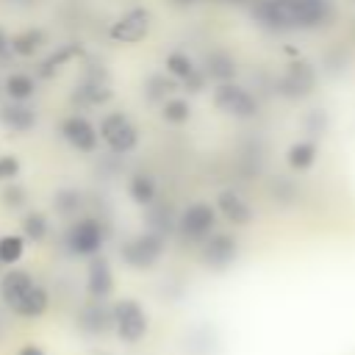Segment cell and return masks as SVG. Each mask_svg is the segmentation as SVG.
I'll use <instances>...</instances> for the list:
<instances>
[{
  "label": "cell",
  "mask_w": 355,
  "mask_h": 355,
  "mask_svg": "<svg viewBox=\"0 0 355 355\" xmlns=\"http://www.w3.org/2000/svg\"><path fill=\"white\" fill-rule=\"evenodd\" d=\"M161 119L169 125H186L191 119V105L183 97H166L161 103Z\"/></svg>",
  "instance_id": "27"
},
{
  "label": "cell",
  "mask_w": 355,
  "mask_h": 355,
  "mask_svg": "<svg viewBox=\"0 0 355 355\" xmlns=\"http://www.w3.org/2000/svg\"><path fill=\"white\" fill-rule=\"evenodd\" d=\"M150 33V11L141 6L128 8L122 17H116V22H111L108 36L119 44H136Z\"/></svg>",
  "instance_id": "10"
},
{
  "label": "cell",
  "mask_w": 355,
  "mask_h": 355,
  "mask_svg": "<svg viewBox=\"0 0 355 355\" xmlns=\"http://www.w3.org/2000/svg\"><path fill=\"white\" fill-rule=\"evenodd\" d=\"M0 122H3V128H6L8 133L22 136V133H28V130L36 128L39 116H36V111H33L31 105H25V103H8V105L0 108Z\"/></svg>",
  "instance_id": "17"
},
{
  "label": "cell",
  "mask_w": 355,
  "mask_h": 355,
  "mask_svg": "<svg viewBox=\"0 0 355 355\" xmlns=\"http://www.w3.org/2000/svg\"><path fill=\"white\" fill-rule=\"evenodd\" d=\"M97 133H100V139L108 144V150L116 153V155H128V153H133L136 144H139V130H136V125L130 122V116L122 114V111L105 114Z\"/></svg>",
  "instance_id": "5"
},
{
  "label": "cell",
  "mask_w": 355,
  "mask_h": 355,
  "mask_svg": "<svg viewBox=\"0 0 355 355\" xmlns=\"http://www.w3.org/2000/svg\"><path fill=\"white\" fill-rule=\"evenodd\" d=\"M214 225H216V208L211 202H191L180 211L175 227L180 233L183 241H205L211 233H214Z\"/></svg>",
  "instance_id": "6"
},
{
  "label": "cell",
  "mask_w": 355,
  "mask_h": 355,
  "mask_svg": "<svg viewBox=\"0 0 355 355\" xmlns=\"http://www.w3.org/2000/svg\"><path fill=\"white\" fill-rule=\"evenodd\" d=\"M0 333H3V324H0Z\"/></svg>",
  "instance_id": "39"
},
{
  "label": "cell",
  "mask_w": 355,
  "mask_h": 355,
  "mask_svg": "<svg viewBox=\"0 0 355 355\" xmlns=\"http://www.w3.org/2000/svg\"><path fill=\"white\" fill-rule=\"evenodd\" d=\"M47 233H50V222H47V216L42 211H28L22 216V236L28 241H44Z\"/></svg>",
  "instance_id": "29"
},
{
  "label": "cell",
  "mask_w": 355,
  "mask_h": 355,
  "mask_svg": "<svg viewBox=\"0 0 355 355\" xmlns=\"http://www.w3.org/2000/svg\"><path fill=\"white\" fill-rule=\"evenodd\" d=\"M83 50H80V44H61L58 50H53L44 61H42V67H39V75L42 78H53L55 72H61L64 69V64H69L72 58H78Z\"/></svg>",
  "instance_id": "24"
},
{
  "label": "cell",
  "mask_w": 355,
  "mask_h": 355,
  "mask_svg": "<svg viewBox=\"0 0 355 355\" xmlns=\"http://www.w3.org/2000/svg\"><path fill=\"white\" fill-rule=\"evenodd\" d=\"M114 291V272L105 255H92L86 266V294L92 300H105Z\"/></svg>",
  "instance_id": "14"
},
{
  "label": "cell",
  "mask_w": 355,
  "mask_h": 355,
  "mask_svg": "<svg viewBox=\"0 0 355 355\" xmlns=\"http://www.w3.org/2000/svg\"><path fill=\"white\" fill-rule=\"evenodd\" d=\"M78 327L89 336H103V333L114 330V313L105 305V300H89L78 311Z\"/></svg>",
  "instance_id": "15"
},
{
  "label": "cell",
  "mask_w": 355,
  "mask_h": 355,
  "mask_svg": "<svg viewBox=\"0 0 355 355\" xmlns=\"http://www.w3.org/2000/svg\"><path fill=\"white\" fill-rule=\"evenodd\" d=\"M47 44V36L42 28H22L11 36V53L14 55H22V58H31L36 55L42 47Z\"/></svg>",
  "instance_id": "22"
},
{
  "label": "cell",
  "mask_w": 355,
  "mask_h": 355,
  "mask_svg": "<svg viewBox=\"0 0 355 355\" xmlns=\"http://www.w3.org/2000/svg\"><path fill=\"white\" fill-rule=\"evenodd\" d=\"M111 313H114V333H116L122 341L136 344V341H141V338L147 336L150 322H147V311L141 308L139 300L122 297V300H116V302L111 305Z\"/></svg>",
  "instance_id": "4"
},
{
  "label": "cell",
  "mask_w": 355,
  "mask_h": 355,
  "mask_svg": "<svg viewBox=\"0 0 355 355\" xmlns=\"http://www.w3.org/2000/svg\"><path fill=\"white\" fill-rule=\"evenodd\" d=\"M3 89H6V94H8L11 103H25V100L33 97L36 80H33V75H28V72H11V75L6 78V83H3Z\"/></svg>",
  "instance_id": "25"
},
{
  "label": "cell",
  "mask_w": 355,
  "mask_h": 355,
  "mask_svg": "<svg viewBox=\"0 0 355 355\" xmlns=\"http://www.w3.org/2000/svg\"><path fill=\"white\" fill-rule=\"evenodd\" d=\"M324 128H327V116H324V111L313 108V111L305 116V130L311 133V139H316V136L324 133Z\"/></svg>",
  "instance_id": "33"
},
{
  "label": "cell",
  "mask_w": 355,
  "mask_h": 355,
  "mask_svg": "<svg viewBox=\"0 0 355 355\" xmlns=\"http://www.w3.org/2000/svg\"><path fill=\"white\" fill-rule=\"evenodd\" d=\"M19 175V158L17 155H0V183H11Z\"/></svg>",
  "instance_id": "34"
},
{
  "label": "cell",
  "mask_w": 355,
  "mask_h": 355,
  "mask_svg": "<svg viewBox=\"0 0 355 355\" xmlns=\"http://www.w3.org/2000/svg\"><path fill=\"white\" fill-rule=\"evenodd\" d=\"M175 89H178L175 78H166V75H150L147 83H144V97H147L150 103H164Z\"/></svg>",
  "instance_id": "31"
},
{
  "label": "cell",
  "mask_w": 355,
  "mask_h": 355,
  "mask_svg": "<svg viewBox=\"0 0 355 355\" xmlns=\"http://www.w3.org/2000/svg\"><path fill=\"white\" fill-rule=\"evenodd\" d=\"M58 133H61V139H64L72 150L86 153V155L94 153L97 144H100L97 128H94L83 114H67V116L61 119V125H58Z\"/></svg>",
  "instance_id": "9"
},
{
  "label": "cell",
  "mask_w": 355,
  "mask_h": 355,
  "mask_svg": "<svg viewBox=\"0 0 355 355\" xmlns=\"http://www.w3.org/2000/svg\"><path fill=\"white\" fill-rule=\"evenodd\" d=\"M11 55H14V53H11V36L6 33V28H0V67L8 64Z\"/></svg>",
  "instance_id": "35"
},
{
  "label": "cell",
  "mask_w": 355,
  "mask_h": 355,
  "mask_svg": "<svg viewBox=\"0 0 355 355\" xmlns=\"http://www.w3.org/2000/svg\"><path fill=\"white\" fill-rule=\"evenodd\" d=\"M47 305H50L47 288L39 286V283H33V286L25 291V297H22L11 311H14L17 316H22V319H39V316L47 311Z\"/></svg>",
  "instance_id": "20"
},
{
  "label": "cell",
  "mask_w": 355,
  "mask_h": 355,
  "mask_svg": "<svg viewBox=\"0 0 355 355\" xmlns=\"http://www.w3.org/2000/svg\"><path fill=\"white\" fill-rule=\"evenodd\" d=\"M275 89L286 100H302V97H308L316 89V69L308 61H291L280 72Z\"/></svg>",
  "instance_id": "8"
},
{
  "label": "cell",
  "mask_w": 355,
  "mask_h": 355,
  "mask_svg": "<svg viewBox=\"0 0 355 355\" xmlns=\"http://www.w3.org/2000/svg\"><path fill=\"white\" fill-rule=\"evenodd\" d=\"M108 97H111V80H108L105 69H100V67L86 69L83 78L75 86V100L78 103H86V105H100Z\"/></svg>",
  "instance_id": "13"
},
{
  "label": "cell",
  "mask_w": 355,
  "mask_h": 355,
  "mask_svg": "<svg viewBox=\"0 0 355 355\" xmlns=\"http://www.w3.org/2000/svg\"><path fill=\"white\" fill-rule=\"evenodd\" d=\"M178 6H191V3H197V0H175Z\"/></svg>",
  "instance_id": "37"
},
{
  "label": "cell",
  "mask_w": 355,
  "mask_h": 355,
  "mask_svg": "<svg viewBox=\"0 0 355 355\" xmlns=\"http://www.w3.org/2000/svg\"><path fill=\"white\" fill-rule=\"evenodd\" d=\"M164 67H166L169 78H175V83H180L186 92H202V86H205V72H202V67H197L194 58L186 55L183 50H172V53L166 55Z\"/></svg>",
  "instance_id": "12"
},
{
  "label": "cell",
  "mask_w": 355,
  "mask_h": 355,
  "mask_svg": "<svg viewBox=\"0 0 355 355\" xmlns=\"http://www.w3.org/2000/svg\"><path fill=\"white\" fill-rule=\"evenodd\" d=\"M64 244L72 255L78 258H92L103 250L105 244V227L100 219L94 216H78L69 227H67V236H64Z\"/></svg>",
  "instance_id": "3"
},
{
  "label": "cell",
  "mask_w": 355,
  "mask_h": 355,
  "mask_svg": "<svg viewBox=\"0 0 355 355\" xmlns=\"http://www.w3.org/2000/svg\"><path fill=\"white\" fill-rule=\"evenodd\" d=\"M33 286V277H31V272H25V269H8L3 277H0V300L8 305V308H14L22 297H25V291Z\"/></svg>",
  "instance_id": "19"
},
{
  "label": "cell",
  "mask_w": 355,
  "mask_h": 355,
  "mask_svg": "<svg viewBox=\"0 0 355 355\" xmlns=\"http://www.w3.org/2000/svg\"><path fill=\"white\" fill-rule=\"evenodd\" d=\"M214 105L216 111H222L225 116H233V119H252L258 114V100L250 94V89L227 80V83H219L214 89Z\"/></svg>",
  "instance_id": "7"
},
{
  "label": "cell",
  "mask_w": 355,
  "mask_h": 355,
  "mask_svg": "<svg viewBox=\"0 0 355 355\" xmlns=\"http://www.w3.org/2000/svg\"><path fill=\"white\" fill-rule=\"evenodd\" d=\"M202 250H200V261L208 266V269H227L236 258H239V241L236 236L230 233H211L205 241H200Z\"/></svg>",
  "instance_id": "11"
},
{
  "label": "cell",
  "mask_w": 355,
  "mask_h": 355,
  "mask_svg": "<svg viewBox=\"0 0 355 355\" xmlns=\"http://www.w3.org/2000/svg\"><path fill=\"white\" fill-rule=\"evenodd\" d=\"M0 200H3V205L6 208H11V211H17V208H22L25 202H28V191L17 183V180H11L3 191H0Z\"/></svg>",
  "instance_id": "32"
},
{
  "label": "cell",
  "mask_w": 355,
  "mask_h": 355,
  "mask_svg": "<svg viewBox=\"0 0 355 355\" xmlns=\"http://www.w3.org/2000/svg\"><path fill=\"white\" fill-rule=\"evenodd\" d=\"M336 17L333 0H258L252 19L266 31H316Z\"/></svg>",
  "instance_id": "1"
},
{
  "label": "cell",
  "mask_w": 355,
  "mask_h": 355,
  "mask_svg": "<svg viewBox=\"0 0 355 355\" xmlns=\"http://www.w3.org/2000/svg\"><path fill=\"white\" fill-rule=\"evenodd\" d=\"M17 355H44V349H42L39 344L28 341V344H22V347H19V352H17Z\"/></svg>",
  "instance_id": "36"
},
{
  "label": "cell",
  "mask_w": 355,
  "mask_h": 355,
  "mask_svg": "<svg viewBox=\"0 0 355 355\" xmlns=\"http://www.w3.org/2000/svg\"><path fill=\"white\" fill-rule=\"evenodd\" d=\"M175 222L178 219L172 216V208L169 205H158V202L147 205V230H155V233L166 236L175 227Z\"/></svg>",
  "instance_id": "28"
},
{
  "label": "cell",
  "mask_w": 355,
  "mask_h": 355,
  "mask_svg": "<svg viewBox=\"0 0 355 355\" xmlns=\"http://www.w3.org/2000/svg\"><path fill=\"white\" fill-rule=\"evenodd\" d=\"M316 155H319V144L316 139H300L294 141L288 150H286V161L294 172H305L316 164Z\"/></svg>",
  "instance_id": "23"
},
{
  "label": "cell",
  "mask_w": 355,
  "mask_h": 355,
  "mask_svg": "<svg viewBox=\"0 0 355 355\" xmlns=\"http://www.w3.org/2000/svg\"><path fill=\"white\" fill-rule=\"evenodd\" d=\"M164 250H166V236H161L155 230H141L122 241L119 258L130 269H153L161 261Z\"/></svg>",
  "instance_id": "2"
},
{
  "label": "cell",
  "mask_w": 355,
  "mask_h": 355,
  "mask_svg": "<svg viewBox=\"0 0 355 355\" xmlns=\"http://www.w3.org/2000/svg\"><path fill=\"white\" fill-rule=\"evenodd\" d=\"M230 3H241V0H230Z\"/></svg>",
  "instance_id": "38"
},
{
  "label": "cell",
  "mask_w": 355,
  "mask_h": 355,
  "mask_svg": "<svg viewBox=\"0 0 355 355\" xmlns=\"http://www.w3.org/2000/svg\"><path fill=\"white\" fill-rule=\"evenodd\" d=\"M53 208L61 216H75L83 208V194L78 189H72V186H64V189H58L53 194Z\"/></svg>",
  "instance_id": "26"
},
{
  "label": "cell",
  "mask_w": 355,
  "mask_h": 355,
  "mask_svg": "<svg viewBox=\"0 0 355 355\" xmlns=\"http://www.w3.org/2000/svg\"><path fill=\"white\" fill-rule=\"evenodd\" d=\"M25 252V236L6 233L0 236V266H14Z\"/></svg>",
  "instance_id": "30"
},
{
  "label": "cell",
  "mask_w": 355,
  "mask_h": 355,
  "mask_svg": "<svg viewBox=\"0 0 355 355\" xmlns=\"http://www.w3.org/2000/svg\"><path fill=\"white\" fill-rule=\"evenodd\" d=\"M216 208H219V214H222L230 225H236V227H244V225H250V222L255 219L252 205H250L239 191H233V189L219 191V197H216Z\"/></svg>",
  "instance_id": "16"
},
{
  "label": "cell",
  "mask_w": 355,
  "mask_h": 355,
  "mask_svg": "<svg viewBox=\"0 0 355 355\" xmlns=\"http://www.w3.org/2000/svg\"><path fill=\"white\" fill-rule=\"evenodd\" d=\"M205 78H214L219 83H227L236 78V58L225 50V47H214L211 53H205V64H202Z\"/></svg>",
  "instance_id": "18"
},
{
  "label": "cell",
  "mask_w": 355,
  "mask_h": 355,
  "mask_svg": "<svg viewBox=\"0 0 355 355\" xmlns=\"http://www.w3.org/2000/svg\"><path fill=\"white\" fill-rule=\"evenodd\" d=\"M128 194H130V200H133L136 205H141V208L153 205L155 197H158L155 178H153L150 172H133V175L128 178Z\"/></svg>",
  "instance_id": "21"
}]
</instances>
